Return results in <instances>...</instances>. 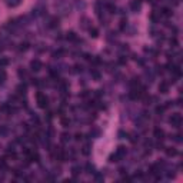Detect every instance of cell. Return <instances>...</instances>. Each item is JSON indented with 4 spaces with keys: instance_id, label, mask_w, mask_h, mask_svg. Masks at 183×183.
<instances>
[{
    "instance_id": "1",
    "label": "cell",
    "mask_w": 183,
    "mask_h": 183,
    "mask_svg": "<svg viewBox=\"0 0 183 183\" xmlns=\"http://www.w3.org/2000/svg\"><path fill=\"white\" fill-rule=\"evenodd\" d=\"M54 7L59 12V14H62V16H67L70 13V9H72V6L67 0H57L54 3Z\"/></svg>"
},
{
    "instance_id": "2",
    "label": "cell",
    "mask_w": 183,
    "mask_h": 183,
    "mask_svg": "<svg viewBox=\"0 0 183 183\" xmlns=\"http://www.w3.org/2000/svg\"><path fill=\"white\" fill-rule=\"evenodd\" d=\"M126 154H127V150H126V147L124 146H119L116 149V153L114 154H112L109 157L110 162H119V160H122V159H124L126 157Z\"/></svg>"
},
{
    "instance_id": "3",
    "label": "cell",
    "mask_w": 183,
    "mask_h": 183,
    "mask_svg": "<svg viewBox=\"0 0 183 183\" xmlns=\"http://www.w3.org/2000/svg\"><path fill=\"white\" fill-rule=\"evenodd\" d=\"M169 122H170V124H172L173 127H180V124H182V116H180L179 113H173V114L170 116Z\"/></svg>"
},
{
    "instance_id": "4",
    "label": "cell",
    "mask_w": 183,
    "mask_h": 183,
    "mask_svg": "<svg viewBox=\"0 0 183 183\" xmlns=\"http://www.w3.org/2000/svg\"><path fill=\"white\" fill-rule=\"evenodd\" d=\"M37 105H39V107H41V109H46V107H47V97H46V95L37 93Z\"/></svg>"
},
{
    "instance_id": "5",
    "label": "cell",
    "mask_w": 183,
    "mask_h": 183,
    "mask_svg": "<svg viewBox=\"0 0 183 183\" xmlns=\"http://www.w3.org/2000/svg\"><path fill=\"white\" fill-rule=\"evenodd\" d=\"M41 67H43V65H41V62H40V60L35 59V60H32V62H30V69H32L33 72H40V70H41Z\"/></svg>"
},
{
    "instance_id": "6",
    "label": "cell",
    "mask_w": 183,
    "mask_h": 183,
    "mask_svg": "<svg viewBox=\"0 0 183 183\" xmlns=\"http://www.w3.org/2000/svg\"><path fill=\"white\" fill-rule=\"evenodd\" d=\"M140 7H142V1H140V0H132V1H130V9H132L133 12H139Z\"/></svg>"
},
{
    "instance_id": "7",
    "label": "cell",
    "mask_w": 183,
    "mask_h": 183,
    "mask_svg": "<svg viewBox=\"0 0 183 183\" xmlns=\"http://www.w3.org/2000/svg\"><path fill=\"white\" fill-rule=\"evenodd\" d=\"M159 92L163 93V95H166V93L169 92V83H167V82H162V83L159 84Z\"/></svg>"
},
{
    "instance_id": "8",
    "label": "cell",
    "mask_w": 183,
    "mask_h": 183,
    "mask_svg": "<svg viewBox=\"0 0 183 183\" xmlns=\"http://www.w3.org/2000/svg\"><path fill=\"white\" fill-rule=\"evenodd\" d=\"M153 135H154V137H156V139H159V140H162V139L165 137V132H163L160 127H156V129H154V132H153Z\"/></svg>"
},
{
    "instance_id": "9",
    "label": "cell",
    "mask_w": 183,
    "mask_h": 183,
    "mask_svg": "<svg viewBox=\"0 0 183 183\" xmlns=\"http://www.w3.org/2000/svg\"><path fill=\"white\" fill-rule=\"evenodd\" d=\"M22 3V0H6V4L9 6V7H16V6H19Z\"/></svg>"
},
{
    "instance_id": "10",
    "label": "cell",
    "mask_w": 183,
    "mask_h": 183,
    "mask_svg": "<svg viewBox=\"0 0 183 183\" xmlns=\"http://www.w3.org/2000/svg\"><path fill=\"white\" fill-rule=\"evenodd\" d=\"M166 154L170 156V157H172V156H176V154H178V150H176L175 147H166Z\"/></svg>"
},
{
    "instance_id": "11",
    "label": "cell",
    "mask_w": 183,
    "mask_h": 183,
    "mask_svg": "<svg viewBox=\"0 0 183 183\" xmlns=\"http://www.w3.org/2000/svg\"><path fill=\"white\" fill-rule=\"evenodd\" d=\"M9 135V129L6 126H0V137H6Z\"/></svg>"
},
{
    "instance_id": "12",
    "label": "cell",
    "mask_w": 183,
    "mask_h": 183,
    "mask_svg": "<svg viewBox=\"0 0 183 183\" xmlns=\"http://www.w3.org/2000/svg\"><path fill=\"white\" fill-rule=\"evenodd\" d=\"M6 79H7V74L4 70H0V84H3L4 82H6Z\"/></svg>"
},
{
    "instance_id": "13",
    "label": "cell",
    "mask_w": 183,
    "mask_h": 183,
    "mask_svg": "<svg viewBox=\"0 0 183 183\" xmlns=\"http://www.w3.org/2000/svg\"><path fill=\"white\" fill-rule=\"evenodd\" d=\"M66 39H67V40H76L77 37H76V33H74V32H67V33H66Z\"/></svg>"
},
{
    "instance_id": "14",
    "label": "cell",
    "mask_w": 183,
    "mask_h": 183,
    "mask_svg": "<svg viewBox=\"0 0 183 183\" xmlns=\"http://www.w3.org/2000/svg\"><path fill=\"white\" fill-rule=\"evenodd\" d=\"M80 172H82V169H80L79 166H74L73 169H72V175H73V176H79Z\"/></svg>"
},
{
    "instance_id": "15",
    "label": "cell",
    "mask_w": 183,
    "mask_h": 183,
    "mask_svg": "<svg viewBox=\"0 0 183 183\" xmlns=\"http://www.w3.org/2000/svg\"><path fill=\"white\" fill-rule=\"evenodd\" d=\"M57 24H59V19L52 17V19H50V27H56Z\"/></svg>"
},
{
    "instance_id": "16",
    "label": "cell",
    "mask_w": 183,
    "mask_h": 183,
    "mask_svg": "<svg viewBox=\"0 0 183 183\" xmlns=\"http://www.w3.org/2000/svg\"><path fill=\"white\" fill-rule=\"evenodd\" d=\"M76 6H77V9H82V10L86 7V4H84L83 0H76Z\"/></svg>"
},
{
    "instance_id": "17",
    "label": "cell",
    "mask_w": 183,
    "mask_h": 183,
    "mask_svg": "<svg viewBox=\"0 0 183 183\" xmlns=\"http://www.w3.org/2000/svg\"><path fill=\"white\" fill-rule=\"evenodd\" d=\"M86 170H87V173H95V166L90 165V163H87L86 165Z\"/></svg>"
},
{
    "instance_id": "18",
    "label": "cell",
    "mask_w": 183,
    "mask_h": 183,
    "mask_svg": "<svg viewBox=\"0 0 183 183\" xmlns=\"http://www.w3.org/2000/svg\"><path fill=\"white\" fill-rule=\"evenodd\" d=\"M69 140H70V135L63 133V135H62V142H63V143H66V142H69Z\"/></svg>"
},
{
    "instance_id": "19",
    "label": "cell",
    "mask_w": 183,
    "mask_h": 183,
    "mask_svg": "<svg viewBox=\"0 0 183 183\" xmlns=\"http://www.w3.org/2000/svg\"><path fill=\"white\" fill-rule=\"evenodd\" d=\"M82 152H83V154H89V153H90V146H89V145H84Z\"/></svg>"
},
{
    "instance_id": "20",
    "label": "cell",
    "mask_w": 183,
    "mask_h": 183,
    "mask_svg": "<svg viewBox=\"0 0 183 183\" xmlns=\"http://www.w3.org/2000/svg\"><path fill=\"white\" fill-rule=\"evenodd\" d=\"M17 90H19V93H20V95H22V93H26V86L20 84V86L17 87Z\"/></svg>"
},
{
    "instance_id": "21",
    "label": "cell",
    "mask_w": 183,
    "mask_h": 183,
    "mask_svg": "<svg viewBox=\"0 0 183 183\" xmlns=\"http://www.w3.org/2000/svg\"><path fill=\"white\" fill-rule=\"evenodd\" d=\"M62 124H63L65 127H69V124H70V120H69V119H62Z\"/></svg>"
},
{
    "instance_id": "22",
    "label": "cell",
    "mask_w": 183,
    "mask_h": 183,
    "mask_svg": "<svg viewBox=\"0 0 183 183\" xmlns=\"http://www.w3.org/2000/svg\"><path fill=\"white\" fill-rule=\"evenodd\" d=\"M90 36L97 37V29H90Z\"/></svg>"
},
{
    "instance_id": "23",
    "label": "cell",
    "mask_w": 183,
    "mask_h": 183,
    "mask_svg": "<svg viewBox=\"0 0 183 183\" xmlns=\"http://www.w3.org/2000/svg\"><path fill=\"white\" fill-rule=\"evenodd\" d=\"M9 63V60L7 59H0V66H6Z\"/></svg>"
},
{
    "instance_id": "24",
    "label": "cell",
    "mask_w": 183,
    "mask_h": 183,
    "mask_svg": "<svg viewBox=\"0 0 183 183\" xmlns=\"http://www.w3.org/2000/svg\"><path fill=\"white\" fill-rule=\"evenodd\" d=\"M163 14H165V16H172V12H170L169 9H165V10H163Z\"/></svg>"
},
{
    "instance_id": "25",
    "label": "cell",
    "mask_w": 183,
    "mask_h": 183,
    "mask_svg": "<svg viewBox=\"0 0 183 183\" xmlns=\"http://www.w3.org/2000/svg\"><path fill=\"white\" fill-rule=\"evenodd\" d=\"M92 74H93V77H95L96 80H99V79H100V74L97 73V72H93V73H92Z\"/></svg>"
},
{
    "instance_id": "26",
    "label": "cell",
    "mask_w": 183,
    "mask_h": 183,
    "mask_svg": "<svg viewBox=\"0 0 183 183\" xmlns=\"http://www.w3.org/2000/svg\"><path fill=\"white\" fill-rule=\"evenodd\" d=\"M74 139H76V140H80V139H82V135H80V133H77V135H76V137H74Z\"/></svg>"
},
{
    "instance_id": "27",
    "label": "cell",
    "mask_w": 183,
    "mask_h": 183,
    "mask_svg": "<svg viewBox=\"0 0 183 183\" xmlns=\"http://www.w3.org/2000/svg\"><path fill=\"white\" fill-rule=\"evenodd\" d=\"M96 180H103V176H96Z\"/></svg>"
}]
</instances>
